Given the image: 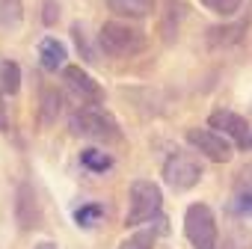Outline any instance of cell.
Wrapping results in <instances>:
<instances>
[{"instance_id": "cell-1", "label": "cell", "mask_w": 252, "mask_h": 249, "mask_svg": "<svg viewBox=\"0 0 252 249\" xmlns=\"http://www.w3.org/2000/svg\"><path fill=\"white\" fill-rule=\"evenodd\" d=\"M98 45L107 57L125 60V57H137L146 48V33L140 27L122 24V21H107L98 33Z\"/></svg>"}, {"instance_id": "cell-2", "label": "cell", "mask_w": 252, "mask_h": 249, "mask_svg": "<svg viewBox=\"0 0 252 249\" xmlns=\"http://www.w3.org/2000/svg\"><path fill=\"white\" fill-rule=\"evenodd\" d=\"M71 131L77 137H86V140H95V143H116L122 137L119 131V122L107 113V110H98V107H83L71 116Z\"/></svg>"}, {"instance_id": "cell-3", "label": "cell", "mask_w": 252, "mask_h": 249, "mask_svg": "<svg viewBox=\"0 0 252 249\" xmlns=\"http://www.w3.org/2000/svg\"><path fill=\"white\" fill-rule=\"evenodd\" d=\"M131 205H128V217H125V225H143V222H152L155 217H160V205H163V193L155 181H134L131 184V193H128Z\"/></svg>"}, {"instance_id": "cell-4", "label": "cell", "mask_w": 252, "mask_h": 249, "mask_svg": "<svg viewBox=\"0 0 252 249\" xmlns=\"http://www.w3.org/2000/svg\"><path fill=\"white\" fill-rule=\"evenodd\" d=\"M184 234L196 249H217V222L208 205H190L184 214Z\"/></svg>"}, {"instance_id": "cell-5", "label": "cell", "mask_w": 252, "mask_h": 249, "mask_svg": "<svg viewBox=\"0 0 252 249\" xmlns=\"http://www.w3.org/2000/svg\"><path fill=\"white\" fill-rule=\"evenodd\" d=\"M163 181L175 190V193H187L202 181V163L190 155H169L163 163Z\"/></svg>"}, {"instance_id": "cell-6", "label": "cell", "mask_w": 252, "mask_h": 249, "mask_svg": "<svg viewBox=\"0 0 252 249\" xmlns=\"http://www.w3.org/2000/svg\"><path fill=\"white\" fill-rule=\"evenodd\" d=\"M208 124H211V131H217L220 137L231 140L237 149H243V152L252 149V128H249V122L243 116H237L231 110H214Z\"/></svg>"}, {"instance_id": "cell-7", "label": "cell", "mask_w": 252, "mask_h": 249, "mask_svg": "<svg viewBox=\"0 0 252 249\" xmlns=\"http://www.w3.org/2000/svg\"><path fill=\"white\" fill-rule=\"evenodd\" d=\"M187 143L196 149V152H202L205 157H211V160H217V163H225L228 157H231V143L225 140V137H220L217 131H202V128H190L187 131Z\"/></svg>"}, {"instance_id": "cell-8", "label": "cell", "mask_w": 252, "mask_h": 249, "mask_svg": "<svg viewBox=\"0 0 252 249\" xmlns=\"http://www.w3.org/2000/svg\"><path fill=\"white\" fill-rule=\"evenodd\" d=\"M63 80H65V86H68L77 98L92 101V104H101L104 92H101V86H98L83 68H77V65H65V68H63Z\"/></svg>"}, {"instance_id": "cell-9", "label": "cell", "mask_w": 252, "mask_h": 249, "mask_svg": "<svg viewBox=\"0 0 252 249\" xmlns=\"http://www.w3.org/2000/svg\"><path fill=\"white\" fill-rule=\"evenodd\" d=\"M15 219L18 225L27 231V228H36L39 219H42V211H39V199H36V190L24 181L18 187V199H15Z\"/></svg>"}, {"instance_id": "cell-10", "label": "cell", "mask_w": 252, "mask_h": 249, "mask_svg": "<svg viewBox=\"0 0 252 249\" xmlns=\"http://www.w3.org/2000/svg\"><path fill=\"white\" fill-rule=\"evenodd\" d=\"M249 24H252V15L243 18V21H237V24H231V27H211V30H208V42H211V48H228V45H237V42L243 39V33H246Z\"/></svg>"}, {"instance_id": "cell-11", "label": "cell", "mask_w": 252, "mask_h": 249, "mask_svg": "<svg viewBox=\"0 0 252 249\" xmlns=\"http://www.w3.org/2000/svg\"><path fill=\"white\" fill-rule=\"evenodd\" d=\"M39 62L45 71H60L65 68V45L60 39H42L39 42Z\"/></svg>"}, {"instance_id": "cell-12", "label": "cell", "mask_w": 252, "mask_h": 249, "mask_svg": "<svg viewBox=\"0 0 252 249\" xmlns=\"http://www.w3.org/2000/svg\"><path fill=\"white\" fill-rule=\"evenodd\" d=\"M104 3L122 18H149L155 12V0H104Z\"/></svg>"}, {"instance_id": "cell-13", "label": "cell", "mask_w": 252, "mask_h": 249, "mask_svg": "<svg viewBox=\"0 0 252 249\" xmlns=\"http://www.w3.org/2000/svg\"><path fill=\"white\" fill-rule=\"evenodd\" d=\"M24 21V3L21 0H0V27L15 30Z\"/></svg>"}, {"instance_id": "cell-14", "label": "cell", "mask_w": 252, "mask_h": 249, "mask_svg": "<svg viewBox=\"0 0 252 249\" xmlns=\"http://www.w3.org/2000/svg\"><path fill=\"white\" fill-rule=\"evenodd\" d=\"M0 89H3L6 95H15L21 89V68H18V62H12V60L0 62Z\"/></svg>"}, {"instance_id": "cell-15", "label": "cell", "mask_w": 252, "mask_h": 249, "mask_svg": "<svg viewBox=\"0 0 252 249\" xmlns=\"http://www.w3.org/2000/svg\"><path fill=\"white\" fill-rule=\"evenodd\" d=\"M80 163L89 172H107V169H113V157L107 152H98V149H83L80 152Z\"/></svg>"}, {"instance_id": "cell-16", "label": "cell", "mask_w": 252, "mask_h": 249, "mask_svg": "<svg viewBox=\"0 0 252 249\" xmlns=\"http://www.w3.org/2000/svg\"><path fill=\"white\" fill-rule=\"evenodd\" d=\"M101 217H104V205H101V202H86V205H80V208L74 211V222H77L80 228L98 225Z\"/></svg>"}, {"instance_id": "cell-17", "label": "cell", "mask_w": 252, "mask_h": 249, "mask_svg": "<svg viewBox=\"0 0 252 249\" xmlns=\"http://www.w3.org/2000/svg\"><path fill=\"white\" fill-rule=\"evenodd\" d=\"M155 246H158V234H155V228H149V231H137V234L125 237V240L119 243V249H155Z\"/></svg>"}, {"instance_id": "cell-18", "label": "cell", "mask_w": 252, "mask_h": 249, "mask_svg": "<svg viewBox=\"0 0 252 249\" xmlns=\"http://www.w3.org/2000/svg\"><path fill=\"white\" fill-rule=\"evenodd\" d=\"M60 92H54V89H45L42 92V122L45 124H51L54 119H57V113H60Z\"/></svg>"}, {"instance_id": "cell-19", "label": "cell", "mask_w": 252, "mask_h": 249, "mask_svg": "<svg viewBox=\"0 0 252 249\" xmlns=\"http://www.w3.org/2000/svg\"><path fill=\"white\" fill-rule=\"evenodd\" d=\"M199 3H202L205 9H211V12L222 15V18H231V15L240 9V3H243V0H199Z\"/></svg>"}, {"instance_id": "cell-20", "label": "cell", "mask_w": 252, "mask_h": 249, "mask_svg": "<svg viewBox=\"0 0 252 249\" xmlns=\"http://www.w3.org/2000/svg\"><path fill=\"white\" fill-rule=\"evenodd\" d=\"M231 211L243 219H252V193H237L231 202Z\"/></svg>"}, {"instance_id": "cell-21", "label": "cell", "mask_w": 252, "mask_h": 249, "mask_svg": "<svg viewBox=\"0 0 252 249\" xmlns=\"http://www.w3.org/2000/svg\"><path fill=\"white\" fill-rule=\"evenodd\" d=\"M71 33H74V42H77V51L83 54V60H89V62H92L95 57H92V51H89V42L83 39V36H86V33H83V27H80V24H74V27H71Z\"/></svg>"}, {"instance_id": "cell-22", "label": "cell", "mask_w": 252, "mask_h": 249, "mask_svg": "<svg viewBox=\"0 0 252 249\" xmlns=\"http://www.w3.org/2000/svg\"><path fill=\"white\" fill-rule=\"evenodd\" d=\"M237 190L240 193H252V160L237 172Z\"/></svg>"}, {"instance_id": "cell-23", "label": "cell", "mask_w": 252, "mask_h": 249, "mask_svg": "<svg viewBox=\"0 0 252 249\" xmlns=\"http://www.w3.org/2000/svg\"><path fill=\"white\" fill-rule=\"evenodd\" d=\"M9 131V116H6V104H3V95H0V134Z\"/></svg>"}, {"instance_id": "cell-24", "label": "cell", "mask_w": 252, "mask_h": 249, "mask_svg": "<svg viewBox=\"0 0 252 249\" xmlns=\"http://www.w3.org/2000/svg\"><path fill=\"white\" fill-rule=\"evenodd\" d=\"M54 21H57V3L48 0V3H45V24H54Z\"/></svg>"}, {"instance_id": "cell-25", "label": "cell", "mask_w": 252, "mask_h": 249, "mask_svg": "<svg viewBox=\"0 0 252 249\" xmlns=\"http://www.w3.org/2000/svg\"><path fill=\"white\" fill-rule=\"evenodd\" d=\"M33 249H57V246H54V243H48V240H45V243H36V246H33Z\"/></svg>"}]
</instances>
